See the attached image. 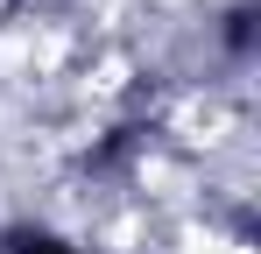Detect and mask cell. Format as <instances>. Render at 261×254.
<instances>
[{"instance_id":"obj_1","label":"cell","mask_w":261,"mask_h":254,"mask_svg":"<svg viewBox=\"0 0 261 254\" xmlns=\"http://www.w3.org/2000/svg\"><path fill=\"white\" fill-rule=\"evenodd\" d=\"M7 254H71V247H64V240H49V233H21Z\"/></svg>"}]
</instances>
